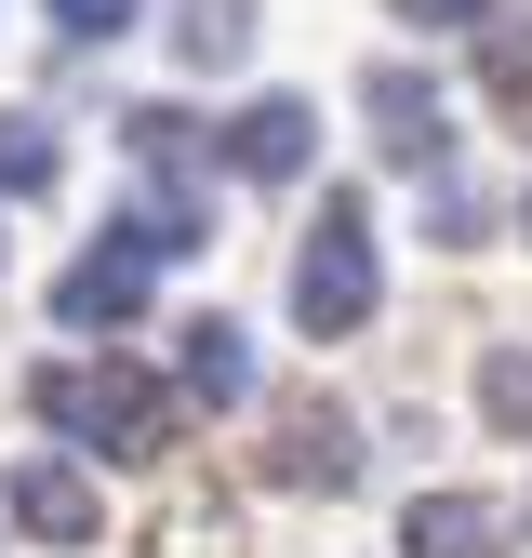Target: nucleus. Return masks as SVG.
<instances>
[{"label":"nucleus","instance_id":"1","mask_svg":"<svg viewBox=\"0 0 532 558\" xmlns=\"http://www.w3.org/2000/svg\"><path fill=\"white\" fill-rule=\"evenodd\" d=\"M40 426L66 439V465H81V452L147 465V452L173 439V386L133 373V360H53V373H40Z\"/></svg>","mask_w":532,"mask_h":558},{"label":"nucleus","instance_id":"2","mask_svg":"<svg viewBox=\"0 0 532 558\" xmlns=\"http://www.w3.org/2000/svg\"><path fill=\"white\" fill-rule=\"evenodd\" d=\"M133 133V160H147V199L107 227L133 266H173V253H200L214 240V160H200V120H173V107H133L120 120Z\"/></svg>","mask_w":532,"mask_h":558},{"label":"nucleus","instance_id":"3","mask_svg":"<svg viewBox=\"0 0 532 558\" xmlns=\"http://www.w3.org/2000/svg\"><path fill=\"white\" fill-rule=\"evenodd\" d=\"M293 319L306 332H360L373 319V214L360 199H319V240L293 253Z\"/></svg>","mask_w":532,"mask_h":558},{"label":"nucleus","instance_id":"4","mask_svg":"<svg viewBox=\"0 0 532 558\" xmlns=\"http://www.w3.org/2000/svg\"><path fill=\"white\" fill-rule=\"evenodd\" d=\"M360 107H373V147H386L399 173H439V160H452V120H439V81H426V66H373Z\"/></svg>","mask_w":532,"mask_h":558},{"label":"nucleus","instance_id":"5","mask_svg":"<svg viewBox=\"0 0 532 558\" xmlns=\"http://www.w3.org/2000/svg\"><path fill=\"white\" fill-rule=\"evenodd\" d=\"M14 519H27L40 545H94V532H107V493H94L66 452H27V465H14Z\"/></svg>","mask_w":532,"mask_h":558},{"label":"nucleus","instance_id":"6","mask_svg":"<svg viewBox=\"0 0 532 558\" xmlns=\"http://www.w3.org/2000/svg\"><path fill=\"white\" fill-rule=\"evenodd\" d=\"M53 319L66 332H133V319H147V266H133V253H81L53 279Z\"/></svg>","mask_w":532,"mask_h":558},{"label":"nucleus","instance_id":"7","mask_svg":"<svg viewBox=\"0 0 532 558\" xmlns=\"http://www.w3.org/2000/svg\"><path fill=\"white\" fill-rule=\"evenodd\" d=\"M280 478H293V493H347V478H360V426L332 399H293L280 412Z\"/></svg>","mask_w":532,"mask_h":558},{"label":"nucleus","instance_id":"8","mask_svg":"<svg viewBox=\"0 0 532 558\" xmlns=\"http://www.w3.org/2000/svg\"><path fill=\"white\" fill-rule=\"evenodd\" d=\"M173 345H186V360H173V399H200V412H240L253 399V332L240 319H186Z\"/></svg>","mask_w":532,"mask_h":558},{"label":"nucleus","instance_id":"9","mask_svg":"<svg viewBox=\"0 0 532 558\" xmlns=\"http://www.w3.org/2000/svg\"><path fill=\"white\" fill-rule=\"evenodd\" d=\"M506 545V506L480 493H413V519H399V558H493Z\"/></svg>","mask_w":532,"mask_h":558},{"label":"nucleus","instance_id":"10","mask_svg":"<svg viewBox=\"0 0 532 558\" xmlns=\"http://www.w3.org/2000/svg\"><path fill=\"white\" fill-rule=\"evenodd\" d=\"M306 147H319V120H306L293 94H266V107H240V133H227V160H240L253 186H293V173H306Z\"/></svg>","mask_w":532,"mask_h":558},{"label":"nucleus","instance_id":"11","mask_svg":"<svg viewBox=\"0 0 532 558\" xmlns=\"http://www.w3.org/2000/svg\"><path fill=\"white\" fill-rule=\"evenodd\" d=\"M173 53H186V66H240V53H253V0H186Z\"/></svg>","mask_w":532,"mask_h":558},{"label":"nucleus","instance_id":"12","mask_svg":"<svg viewBox=\"0 0 532 558\" xmlns=\"http://www.w3.org/2000/svg\"><path fill=\"white\" fill-rule=\"evenodd\" d=\"M480 412L506 439H532V345H493V360H480Z\"/></svg>","mask_w":532,"mask_h":558},{"label":"nucleus","instance_id":"13","mask_svg":"<svg viewBox=\"0 0 532 558\" xmlns=\"http://www.w3.org/2000/svg\"><path fill=\"white\" fill-rule=\"evenodd\" d=\"M53 173H66V160H53V133H40V120H0V199H40Z\"/></svg>","mask_w":532,"mask_h":558},{"label":"nucleus","instance_id":"14","mask_svg":"<svg viewBox=\"0 0 532 558\" xmlns=\"http://www.w3.org/2000/svg\"><path fill=\"white\" fill-rule=\"evenodd\" d=\"M480 53H493V94L532 107V40H519V27H480Z\"/></svg>","mask_w":532,"mask_h":558},{"label":"nucleus","instance_id":"15","mask_svg":"<svg viewBox=\"0 0 532 558\" xmlns=\"http://www.w3.org/2000/svg\"><path fill=\"white\" fill-rule=\"evenodd\" d=\"M53 27H66V40H120V27H133V0H53Z\"/></svg>","mask_w":532,"mask_h":558},{"label":"nucleus","instance_id":"16","mask_svg":"<svg viewBox=\"0 0 532 558\" xmlns=\"http://www.w3.org/2000/svg\"><path fill=\"white\" fill-rule=\"evenodd\" d=\"M399 14H413V27H480L493 0H399Z\"/></svg>","mask_w":532,"mask_h":558},{"label":"nucleus","instance_id":"17","mask_svg":"<svg viewBox=\"0 0 532 558\" xmlns=\"http://www.w3.org/2000/svg\"><path fill=\"white\" fill-rule=\"evenodd\" d=\"M519 227H532V199H519Z\"/></svg>","mask_w":532,"mask_h":558},{"label":"nucleus","instance_id":"18","mask_svg":"<svg viewBox=\"0 0 532 558\" xmlns=\"http://www.w3.org/2000/svg\"><path fill=\"white\" fill-rule=\"evenodd\" d=\"M519 558H532V532H519Z\"/></svg>","mask_w":532,"mask_h":558}]
</instances>
